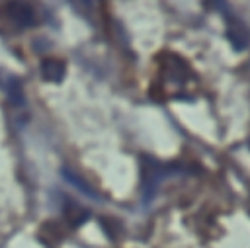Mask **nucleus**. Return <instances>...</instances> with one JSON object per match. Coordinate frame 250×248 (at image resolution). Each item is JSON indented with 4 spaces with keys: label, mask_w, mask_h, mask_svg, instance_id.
<instances>
[{
    "label": "nucleus",
    "mask_w": 250,
    "mask_h": 248,
    "mask_svg": "<svg viewBox=\"0 0 250 248\" xmlns=\"http://www.w3.org/2000/svg\"><path fill=\"white\" fill-rule=\"evenodd\" d=\"M141 176H143V195H145V201H150L160 186V182L172 174V172H178V168L174 166H168V164H162L154 158H143V164H141Z\"/></svg>",
    "instance_id": "f257e3e1"
},
{
    "label": "nucleus",
    "mask_w": 250,
    "mask_h": 248,
    "mask_svg": "<svg viewBox=\"0 0 250 248\" xmlns=\"http://www.w3.org/2000/svg\"><path fill=\"white\" fill-rule=\"evenodd\" d=\"M6 16L16 27H29L35 23V12L29 2L25 0H8L6 4Z\"/></svg>",
    "instance_id": "f03ea898"
},
{
    "label": "nucleus",
    "mask_w": 250,
    "mask_h": 248,
    "mask_svg": "<svg viewBox=\"0 0 250 248\" xmlns=\"http://www.w3.org/2000/svg\"><path fill=\"white\" fill-rule=\"evenodd\" d=\"M162 64H164V76L166 80H170L172 84L176 86H182L189 80L191 72H189V66L186 64V61L178 55H166L162 59Z\"/></svg>",
    "instance_id": "7ed1b4c3"
},
{
    "label": "nucleus",
    "mask_w": 250,
    "mask_h": 248,
    "mask_svg": "<svg viewBox=\"0 0 250 248\" xmlns=\"http://www.w3.org/2000/svg\"><path fill=\"white\" fill-rule=\"evenodd\" d=\"M227 39L230 41V45H232L236 51H242V49H246L248 43H250V33H248V29H246L244 23H240V21L234 20V18H230L229 27H227Z\"/></svg>",
    "instance_id": "20e7f679"
},
{
    "label": "nucleus",
    "mask_w": 250,
    "mask_h": 248,
    "mask_svg": "<svg viewBox=\"0 0 250 248\" xmlns=\"http://www.w3.org/2000/svg\"><path fill=\"white\" fill-rule=\"evenodd\" d=\"M64 72H66V66L59 59H45L41 62V76L47 82H55V84L61 82L64 78Z\"/></svg>",
    "instance_id": "39448f33"
},
{
    "label": "nucleus",
    "mask_w": 250,
    "mask_h": 248,
    "mask_svg": "<svg viewBox=\"0 0 250 248\" xmlns=\"http://www.w3.org/2000/svg\"><path fill=\"white\" fill-rule=\"evenodd\" d=\"M64 217H66V221L72 225V227H80L84 221H88V211L84 209V207H80L78 203H74V201H66L64 203Z\"/></svg>",
    "instance_id": "423d86ee"
},
{
    "label": "nucleus",
    "mask_w": 250,
    "mask_h": 248,
    "mask_svg": "<svg viewBox=\"0 0 250 248\" xmlns=\"http://www.w3.org/2000/svg\"><path fill=\"white\" fill-rule=\"evenodd\" d=\"M62 176H64V180L68 182V184H72L76 189H80L84 195H88V197H92V199H100V195L96 193V189L94 187H90L78 174H74L72 170H68V168H62Z\"/></svg>",
    "instance_id": "0eeeda50"
},
{
    "label": "nucleus",
    "mask_w": 250,
    "mask_h": 248,
    "mask_svg": "<svg viewBox=\"0 0 250 248\" xmlns=\"http://www.w3.org/2000/svg\"><path fill=\"white\" fill-rule=\"evenodd\" d=\"M8 98L16 105H23V90H21V86L16 78L10 80V84H8Z\"/></svg>",
    "instance_id": "6e6552de"
},
{
    "label": "nucleus",
    "mask_w": 250,
    "mask_h": 248,
    "mask_svg": "<svg viewBox=\"0 0 250 248\" xmlns=\"http://www.w3.org/2000/svg\"><path fill=\"white\" fill-rule=\"evenodd\" d=\"M74 4L82 14H92V12H96L100 8L102 0H74Z\"/></svg>",
    "instance_id": "1a4fd4ad"
}]
</instances>
